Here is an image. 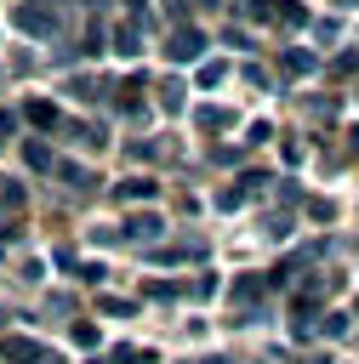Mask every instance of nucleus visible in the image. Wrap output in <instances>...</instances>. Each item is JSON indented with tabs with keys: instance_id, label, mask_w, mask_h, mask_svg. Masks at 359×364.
<instances>
[{
	"instance_id": "11",
	"label": "nucleus",
	"mask_w": 359,
	"mask_h": 364,
	"mask_svg": "<svg viewBox=\"0 0 359 364\" xmlns=\"http://www.w3.org/2000/svg\"><path fill=\"white\" fill-rule=\"evenodd\" d=\"M274 17H279L285 28H308V6H302V0H279V11H274Z\"/></svg>"
},
{
	"instance_id": "5",
	"label": "nucleus",
	"mask_w": 359,
	"mask_h": 364,
	"mask_svg": "<svg viewBox=\"0 0 359 364\" xmlns=\"http://www.w3.org/2000/svg\"><path fill=\"white\" fill-rule=\"evenodd\" d=\"M23 119H28V125H40V131H57V125H63V114H57V102H46V97H28V108H23Z\"/></svg>"
},
{
	"instance_id": "30",
	"label": "nucleus",
	"mask_w": 359,
	"mask_h": 364,
	"mask_svg": "<svg viewBox=\"0 0 359 364\" xmlns=\"http://www.w3.org/2000/svg\"><path fill=\"white\" fill-rule=\"evenodd\" d=\"M0 188H6V182H0Z\"/></svg>"
},
{
	"instance_id": "19",
	"label": "nucleus",
	"mask_w": 359,
	"mask_h": 364,
	"mask_svg": "<svg viewBox=\"0 0 359 364\" xmlns=\"http://www.w3.org/2000/svg\"><path fill=\"white\" fill-rule=\"evenodd\" d=\"M239 11H245V17H274L279 6H274V0H239Z\"/></svg>"
},
{
	"instance_id": "2",
	"label": "nucleus",
	"mask_w": 359,
	"mask_h": 364,
	"mask_svg": "<svg viewBox=\"0 0 359 364\" xmlns=\"http://www.w3.org/2000/svg\"><path fill=\"white\" fill-rule=\"evenodd\" d=\"M165 57H171V63H194V57H205V34H199L194 23H177V28H171Z\"/></svg>"
},
{
	"instance_id": "26",
	"label": "nucleus",
	"mask_w": 359,
	"mask_h": 364,
	"mask_svg": "<svg viewBox=\"0 0 359 364\" xmlns=\"http://www.w3.org/2000/svg\"><path fill=\"white\" fill-rule=\"evenodd\" d=\"M302 364H331V358H325V353H313V358H302Z\"/></svg>"
},
{
	"instance_id": "6",
	"label": "nucleus",
	"mask_w": 359,
	"mask_h": 364,
	"mask_svg": "<svg viewBox=\"0 0 359 364\" xmlns=\"http://www.w3.org/2000/svg\"><path fill=\"white\" fill-rule=\"evenodd\" d=\"M114 51H120V57H137V51H142V17H131V23L114 28Z\"/></svg>"
},
{
	"instance_id": "4",
	"label": "nucleus",
	"mask_w": 359,
	"mask_h": 364,
	"mask_svg": "<svg viewBox=\"0 0 359 364\" xmlns=\"http://www.w3.org/2000/svg\"><path fill=\"white\" fill-rule=\"evenodd\" d=\"M0 358H11V364H46V347H34L28 336H6L0 341Z\"/></svg>"
},
{
	"instance_id": "17",
	"label": "nucleus",
	"mask_w": 359,
	"mask_h": 364,
	"mask_svg": "<svg viewBox=\"0 0 359 364\" xmlns=\"http://www.w3.org/2000/svg\"><path fill=\"white\" fill-rule=\"evenodd\" d=\"M182 290H188V296H194V301H205V296H211V290H217V279H211V273H199V279H194V284H182Z\"/></svg>"
},
{
	"instance_id": "14",
	"label": "nucleus",
	"mask_w": 359,
	"mask_h": 364,
	"mask_svg": "<svg viewBox=\"0 0 359 364\" xmlns=\"http://www.w3.org/2000/svg\"><path fill=\"white\" fill-rule=\"evenodd\" d=\"M57 176H63L68 188H80V193H91V182H97V176H91V171H80V165H57Z\"/></svg>"
},
{
	"instance_id": "20",
	"label": "nucleus",
	"mask_w": 359,
	"mask_h": 364,
	"mask_svg": "<svg viewBox=\"0 0 359 364\" xmlns=\"http://www.w3.org/2000/svg\"><path fill=\"white\" fill-rule=\"evenodd\" d=\"M308 216H313V222H331L336 205H331V199H308Z\"/></svg>"
},
{
	"instance_id": "12",
	"label": "nucleus",
	"mask_w": 359,
	"mask_h": 364,
	"mask_svg": "<svg viewBox=\"0 0 359 364\" xmlns=\"http://www.w3.org/2000/svg\"><path fill=\"white\" fill-rule=\"evenodd\" d=\"M188 256H205V245L188 239V245H165V250H154V262H188Z\"/></svg>"
},
{
	"instance_id": "16",
	"label": "nucleus",
	"mask_w": 359,
	"mask_h": 364,
	"mask_svg": "<svg viewBox=\"0 0 359 364\" xmlns=\"http://www.w3.org/2000/svg\"><path fill=\"white\" fill-rule=\"evenodd\" d=\"M114 364H154V353H142V347H114Z\"/></svg>"
},
{
	"instance_id": "13",
	"label": "nucleus",
	"mask_w": 359,
	"mask_h": 364,
	"mask_svg": "<svg viewBox=\"0 0 359 364\" xmlns=\"http://www.w3.org/2000/svg\"><path fill=\"white\" fill-rule=\"evenodd\" d=\"M279 63H285V74H313V51H302V46H291Z\"/></svg>"
},
{
	"instance_id": "9",
	"label": "nucleus",
	"mask_w": 359,
	"mask_h": 364,
	"mask_svg": "<svg viewBox=\"0 0 359 364\" xmlns=\"http://www.w3.org/2000/svg\"><path fill=\"white\" fill-rule=\"evenodd\" d=\"M194 125H199V131H228L234 114H228V108H194Z\"/></svg>"
},
{
	"instance_id": "15",
	"label": "nucleus",
	"mask_w": 359,
	"mask_h": 364,
	"mask_svg": "<svg viewBox=\"0 0 359 364\" xmlns=\"http://www.w3.org/2000/svg\"><path fill=\"white\" fill-rule=\"evenodd\" d=\"M313 330H319V336H331V341H336V336H348V313H325V318H319V324H313Z\"/></svg>"
},
{
	"instance_id": "7",
	"label": "nucleus",
	"mask_w": 359,
	"mask_h": 364,
	"mask_svg": "<svg viewBox=\"0 0 359 364\" xmlns=\"http://www.w3.org/2000/svg\"><path fill=\"white\" fill-rule=\"evenodd\" d=\"M23 159H28V171H57V154L34 136V142H23Z\"/></svg>"
},
{
	"instance_id": "18",
	"label": "nucleus",
	"mask_w": 359,
	"mask_h": 364,
	"mask_svg": "<svg viewBox=\"0 0 359 364\" xmlns=\"http://www.w3.org/2000/svg\"><path fill=\"white\" fill-rule=\"evenodd\" d=\"M103 313H114V318H131V313H137V307H131V301H125V296H103Z\"/></svg>"
},
{
	"instance_id": "24",
	"label": "nucleus",
	"mask_w": 359,
	"mask_h": 364,
	"mask_svg": "<svg viewBox=\"0 0 359 364\" xmlns=\"http://www.w3.org/2000/svg\"><path fill=\"white\" fill-rule=\"evenodd\" d=\"M222 74H228V68H222V63H205V68H199V85H217V80H222Z\"/></svg>"
},
{
	"instance_id": "25",
	"label": "nucleus",
	"mask_w": 359,
	"mask_h": 364,
	"mask_svg": "<svg viewBox=\"0 0 359 364\" xmlns=\"http://www.w3.org/2000/svg\"><path fill=\"white\" fill-rule=\"evenodd\" d=\"M11 125H17V119H11V114H6V108H0V142H6V136H11Z\"/></svg>"
},
{
	"instance_id": "1",
	"label": "nucleus",
	"mask_w": 359,
	"mask_h": 364,
	"mask_svg": "<svg viewBox=\"0 0 359 364\" xmlns=\"http://www.w3.org/2000/svg\"><path fill=\"white\" fill-rule=\"evenodd\" d=\"M11 23H17L23 34H34V40H51V34L63 28V11H57L51 0H34V6H17V11H11Z\"/></svg>"
},
{
	"instance_id": "21",
	"label": "nucleus",
	"mask_w": 359,
	"mask_h": 364,
	"mask_svg": "<svg viewBox=\"0 0 359 364\" xmlns=\"http://www.w3.org/2000/svg\"><path fill=\"white\" fill-rule=\"evenodd\" d=\"M262 233H274V239H285V233H291V216H268V222H262Z\"/></svg>"
},
{
	"instance_id": "28",
	"label": "nucleus",
	"mask_w": 359,
	"mask_h": 364,
	"mask_svg": "<svg viewBox=\"0 0 359 364\" xmlns=\"http://www.w3.org/2000/svg\"><path fill=\"white\" fill-rule=\"evenodd\" d=\"M46 364H63V358H57V353H46Z\"/></svg>"
},
{
	"instance_id": "29",
	"label": "nucleus",
	"mask_w": 359,
	"mask_h": 364,
	"mask_svg": "<svg viewBox=\"0 0 359 364\" xmlns=\"http://www.w3.org/2000/svg\"><path fill=\"white\" fill-rule=\"evenodd\" d=\"M199 6H222V0H199Z\"/></svg>"
},
{
	"instance_id": "3",
	"label": "nucleus",
	"mask_w": 359,
	"mask_h": 364,
	"mask_svg": "<svg viewBox=\"0 0 359 364\" xmlns=\"http://www.w3.org/2000/svg\"><path fill=\"white\" fill-rule=\"evenodd\" d=\"M160 233H165V222H160V216H148V210L125 216V239H131V245H154Z\"/></svg>"
},
{
	"instance_id": "23",
	"label": "nucleus",
	"mask_w": 359,
	"mask_h": 364,
	"mask_svg": "<svg viewBox=\"0 0 359 364\" xmlns=\"http://www.w3.org/2000/svg\"><path fill=\"white\" fill-rule=\"evenodd\" d=\"M74 341H80V347H97L103 336H97V324H74Z\"/></svg>"
},
{
	"instance_id": "10",
	"label": "nucleus",
	"mask_w": 359,
	"mask_h": 364,
	"mask_svg": "<svg viewBox=\"0 0 359 364\" xmlns=\"http://www.w3.org/2000/svg\"><path fill=\"white\" fill-rule=\"evenodd\" d=\"M154 193H160V182H148V176H125L120 182V199H131V205L137 199H154Z\"/></svg>"
},
{
	"instance_id": "8",
	"label": "nucleus",
	"mask_w": 359,
	"mask_h": 364,
	"mask_svg": "<svg viewBox=\"0 0 359 364\" xmlns=\"http://www.w3.org/2000/svg\"><path fill=\"white\" fill-rule=\"evenodd\" d=\"M154 91H160V97H154V102H160V108H165V114H182V80H160V85H154Z\"/></svg>"
},
{
	"instance_id": "22",
	"label": "nucleus",
	"mask_w": 359,
	"mask_h": 364,
	"mask_svg": "<svg viewBox=\"0 0 359 364\" xmlns=\"http://www.w3.org/2000/svg\"><path fill=\"white\" fill-rule=\"evenodd\" d=\"M148 296H154V301H171V296H182V290H177V284H165V279H154V284H148Z\"/></svg>"
},
{
	"instance_id": "27",
	"label": "nucleus",
	"mask_w": 359,
	"mask_h": 364,
	"mask_svg": "<svg viewBox=\"0 0 359 364\" xmlns=\"http://www.w3.org/2000/svg\"><path fill=\"white\" fill-rule=\"evenodd\" d=\"M199 364H234V358H217V353H211V358H199Z\"/></svg>"
}]
</instances>
